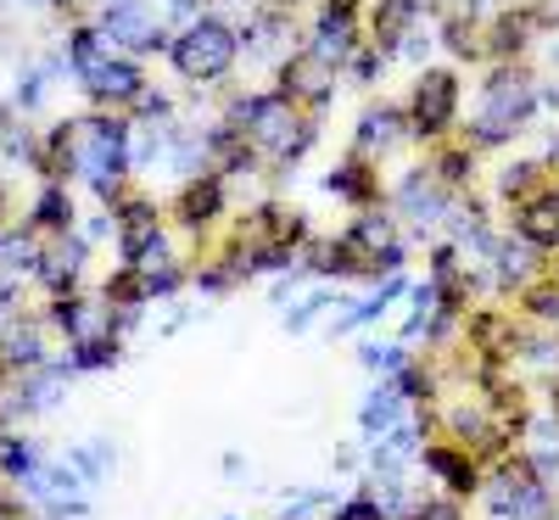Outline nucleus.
Here are the masks:
<instances>
[{
	"label": "nucleus",
	"mask_w": 559,
	"mask_h": 520,
	"mask_svg": "<svg viewBox=\"0 0 559 520\" xmlns=\"http://www.w3.org/2000/svg\"><path fill=\"white\" fill-rule=\"evenodd\" d=\"M51 179L84 174L90 191L102 202H118L123 179L134 168V129L123 118H84V123H57L51 129V157H45Z\"/></svg>",
	"instance_id": "1"
},
{
	"label": "nucleus",
	"mask_w": 559,
	"mask_h": 520,
	"mask_svg": "<svg viewBox=\"0 0 559 520\" xmlns=\"http://www.w3.org/2000/svg\"><path fill=\"white\" fill-rule=\"evenodd\" d=\"M224 123H236V134L247 140V152L258 157V168H274V174H286L292 163H302V152L313 146V134H319V118L302 113L292 96H280V90L236 96Z\"/></svg>",
	"instance_id": "2"
},
{
	"label": "nucleus",
	"mask_w": 559,
	"mask_h": 520,
	"mask_svg": "<svg viewBox=\"0 0 559 520\" xmlns=\"http://www.w3.org/2000/svg\"><path fill=\"white\" fill-rule=\"evenodd\" d=\"M537 79L521 62H492V73L476 90V118L464 129V146L471 152H498L515 134H526V123L537 118Z\"/></svg>",
	"instance_id": "3"
},
{
	"label": "nucleus",
	"mask_w": 559,
	"mask_h": 520,
	"mask_svg": "<svg viewBox=\"0 0 559 520\" xmlns=\"http://www.w3.org/2000/svg\"><path fill=\"white\" fill-rule=\"evenodd\" d=\"M168 62H174V73L185 84H218V79L236 73V62H241V28L213 17V12H202V17H191L174 34Z\"/></svg>",
	"instance_id": "4"
},
{
	"label": "nucleus",
	"mask_w": 559,
	"mask_h": 520,
	"mask_svg": "<svg viewBox=\"0 0 559 520\" xmlns=\"http://www.w3.org/2000/svg\"><path fill=\"white\" fill-rule=\"evenodd\" d=\"M481 504L492 520H548L554 487L532 470V459H503L492 476H481Z\"/></svg>",
	"instance_id": "5"
},
{
	"label": "nucleus",
	"mask_w": 559,
	"mask_h": 520,
	"mask_svg": "<svg viewBox=\"0 0 559 520\" xmlns=\"http://www.w3.org/2000/svg\"><path fill=\"white\" fill-rule=\"evenodd\" d=\"M459 102H464V90H459V73L453 68H426L414 79L408 90V134L414 140H426V146H442L448 129L459 123Z\"/></svg>",
	"instance_id": "6"
},
{
	"label": "nucleus",
	"mask_w": 559,
	"mask_h": 520,
	"mask_svg": "<svg viewBox=\"0 0 559 520\" xmlns=\"http://www.w3.org/2000/svg\"><path fill=\"white\" fill-rule=\"evenodd\" d=\"M96 28H102V39L112 45V51H123V57H152V51H168V45H174V34L146 12V0H107Z\"/></svg>",
	"instance_id": "7"
},
{
	"label": "nucleus",
	"mask_w": 559,
	"mask_h": 520,
	"mask_svg": "<svg viewBox=\"0 0 559 520\" xmlns=\"http://www.w3.org/2000/svg\"><path fill=\"white\" fill-rule=\"evenodd\" d=\"M364 17H358V0H319L313 28H308V51L324 57L331 68H347L353 51H364Z\"/></svg>",
	"instance_id": "8"
},
{
	"label": "nucleus",
	"mask_w": 559,
	"mask_h": 520,
	"mask_svg": "<svg viewBox=\"0 0 559 520\" xmlns=\"http://www.w3.org/2000/svg\"><path fill=\"white\" fill-rule=\"evenodd\" d=\"M392 208H397V218H414L419 229H437V224H448V213L459 208V191H453V185H442V174H437L431 163H419V168H408V174L397 179Z\"/></svg>",
	"instance_id": "9"
},
{
	"label": "nucleus",
	"mask_w": 559,
	"mask_h": 520,
	"mask_svg": "<svg viewBox=\"0 0 559 520\" xmlns=\"http://www.w3.org/2000/svg\"><path fill=\"white\" fill-rule=\"evenodd\" d=\"M336 79H342V68H331L324 57H313L308 45L302 51H292L286 62H280V96H292L302 113H324L331 107V96H336Z\"/></svg>",
	"instance_id": "10"
},
{
	"label": "nucleus",
	"mask_w": 559,
	"mask_h": 520,
	"mask_svg": "<svg viewBox=\"0 0 559 520\" xmlns=\"http://www.w3.org/2000/svg\"><path fill=\"white\" fill-rule=\"evenodd\" d=\"M73 79L84 84V96L102 102V107H134L140 96H146V73H140V62L123 57V51H107L102 62H90Z\"/></svg>",
	"instance_id": "11"
},
{
	"label": "nucleus",
	"mask_w": 559,
	"mask_h": 520,
	"mask_svg": "<svg viewBox=\"0 0 559 520\" xmlns=\"http://www.w3.org/2000/svg\"><path fill=\"white\" fill-rule=\"evenodd\" d=\"M403 140H414L403 107H369V113L358 118V129H353V157H364V163L381 168V157H392Z\"/></svg>",
	"instance_id": "12"
},
{
	"label": "nucleus",
	"mask_w": 559,
	"mask_h": 520,
	"mask_svg": "<svg viewBox=\"0 0 559 520\" xmlns=\"http://www.w3.org/2000/svg\"><path fill=\"white\" fill-rule=\"evenodd\" d=\"M515 235L526 247H537L543 258L559 252V185H543L526 202H515Z\"/></svg>",
	"instance_id": "13"
},
{
	"label": "nucleus",
	"mask_w": 559,
	"mask_h": 520,
	"mask_svg": "<svg viewBox=\"0 0 559 520\" xmlns=\"http://www.w3.org/2000/svg\"><path fill=\"white\" fill-rule=\"evenodd\" d=\"M51 324L62 330V336L79 347V342H102V336H118V319L112 308L102 303H84V297H57L51 303Z\"/></svg>",
	"instance_id": "14"
},
{
	"label": "nucleus",
	"mask_w": 559,
	"mask_h": 520,
	"mask_svg": "<svg viewBox=\"0 0 559 520\" xmlns=\"http://www.w3.org/2000/svg\"><path fill=\"white\" fill-rule=\"evenodd\" d=\"M224 174H197V179H185V191H179V208H174V218L185 224V229H207L213 218H224Z\"/></svg>",
	"instance_id": "15"
},
{
	"label": "nucleus",
	"mask_w": 559,
	"mask_h": 520,
	"mask_svg": "<svg viewBox=\"0 0 559 520\" xmlns=\"http://www.w3.org/2000/svg\"><path fill=\"white\" fill-rule=\"evenodd\" d=\"M419 459H426V470L448 487V498H471V493H481V470H476V459L464 453L459 442H448V448H426Z\"/></svg>",
	"instance_id": "16"
},
{
	"label": "nucleus",
	"mask_w": 559,
	"mask_h": 520,
	"mask_svg": "<svg viewBox=\"0 0 559 520\" xmlns=\"http://www.w3.org/2000/svg\"><path fill=\"white\" fill-rule=\"evenodd\" d=\"M487 263H492V280H498V286H532L537 269H543V252L526 247L521 235H498L492 252H487Z\"/></svg>",
	"instance_id": "17"
},
{
	"label": "nucleus",
	"mask_w": 559,
	"mask_h": 520,
	"mask_svg": "<svg viewBox=\"0 0 559 520\" xmlns=\"http://www.w3.org/2000/svg\"><path fill=\"white\" fill-rule=\"evenodd\" d=\"M324 191H331V197H342V202H353V208H369V202L381 197L376 163H364V157H347V163H336L331 174H324Z\"/></svg>",
	"instance_id": "18"
},
{
	"label": "nucleus",
	"mask_w": 559,
	"mask_h": 520,
	"mask_svg": "<svg viewBox=\"0 0 559 520\" xmlns=\"http://www.w3.org/2000/svg\"><path fill=\"white\" fill-rule=\"evenodd\" d=\"M403 392H397V381H381L376 392L364 398V409H358V425H364V437H386L392 425L403 419Z\"/></svg>",
	"instance_id": "19"
},
{
	"label": "nucleus",
	"mask_w": 559,
	"mask_h": 520,
	"mask_svg": "<svg viewBox=\"0 0 559 520\" xmlns=\"http://www.w3.org/2000/svg\"><path fill=\"white\" fill-rule=\"evenodd\" d=\"M0 364L7 369H45V336H39V324H12L7 336H0Z\"/></svg>",
	"instance_id": "20"
},
{
	"label": "nucleus",
	"mask_w": 559,
	"mask_h": 520,
	"mask_svg": "<svg viewBox=\"0 0 559 520\" xmlns=\"http://www.w3.org/2000/svg\"><path fill=\"white\" fill-rule=\"evenodd\" d=\"M79 269H84V241L73 235V241H62V252H45L34 274H39L57 297H68V292H73V280H79Z\"/></svg>",
	"instance_id": "21"
},
{
	"label": "nucleus",
	"mask_w": 559,
	"mask_h": 520,
	"mask_svg": "<svg viewBox=\"0 0 559 520\" xmlns=\"http://www.w3.org/2000/svg\"><path fill=\"white\" fill-rule=\"evenodd\" d=\"M39 241H34V229H0V274H34L39 269Z\"/></svg>",
	"instance_id": "22"
},
{
	"label": "nucleus",
	"mask_w": 559,
	"mask_h": 520,
	"mask_svg": "<svg viewBox=\"0 0 559 520\" xmlns=\"http://www.w3.org/2000/svg\"><path fill=\"white\" fill-rule=\"evenodd\" d=\"M34 229H51V235H68V229H73V197H68L62 179H51V185L39 191V202H34Z\"/></svg>",
	"instance_id": "23"
},
{
	"label": "nucleus",
	"mask_w": 559,
	"mask_h": 520,
	"mask_svg": "<svg viewBox=\"0 0 559 520\" xmlns=\"http://www.w3.org/2000/svg\"><path fill=\"white\" fill-rule=\"evenodd\" d=\"M39 442L34 437H0V476H12V482H28V476H39Z\"/></svg>",
	"instance_id": "24"
},
{
	"label": "nucleus",
	"mask_w": 559,
	"mask_h": 520,
	"mask_svg": "<svg viewBox=\"0 0 559 520\" xmlns=\"http://www.w3.org/2000/svg\"><path fill=\"white\" fill-rule=\"evenodd\" d=\"M543 174H548L543 163H509V168L498 174V197H503V202H526L532 191H543V185H548Z\"/></svg>",
	"instance_id": "25"
},
{
	"label": "nucleus",
	"mask_w": 559,
	"mask_h": 520,
	"mask_svg": "<svg viewBox=\"0 0 559 520\" xmlns=\"http://www.w3.org/2000/svg\"><path fill=\"white\" fill-rule=\"evenodd\" d=\"M118 364V336H102V342H79L68 353V369H112Z\"/></svg>",
	"instance_id": "26"
},
{
	"label": "nucleus",
	"mask_w": 559,
	"mask_h": 520,
	"mask_svg": "<svg viewBox=\"0 0 559 520\" xmlns=\"http://www.w3.org/2000/svg\"><path fill=\"white\" fill-rule=\"evenodd\" d=\"M526 314L548 330H559V286H526Z\"/></svg>",
	"instance_id": "27"
},
{
	"label": "nucleus",
	"mask_w": 559,
	"mask_h": 520,
	"mask_svg": "<svg viewBox=\"0 0 559 520\" xmlns=\"http://www.w3.org/2000/svg\"><path fill=\"white\" fill-rule=\"evenodd\" d=\"M331 520H392V515L381 509V498H376V493H353L347 504H336V509H331Z\"/></svg>",
	"instance_id": "28"
},
{
	"label": "nucleus",
	"mask_w": 559,
	"mask_h": 520,
	"mask_svg": "<svg viewBox=\"0 0 559 520\" xmlns=\"http://www.w3.org/2000/svg\"><path fill=\"white\" fill-rule=\"evenodd\" d=\"M358 364H364V369H376V375H397V369L408 364V353H403V347H381V342H369V347L358 353Z\"/></svg>",
	"instance_id": "29"
},
{
	"label": "nucleus",
	"mask_w": 559,
	"mask_h": 520,
	"mask_svg": "<svg viewBox=\"0 0 559 520\" xmlns=\"http://www.w3.org/2000/svg\"><path fill=\"white\" fill-rule=\"evenodd\" d=\"M408 520H464V504L459 498H426V504H414Z\"/></svg>",
	"instance_id": "30"
},
{
	"label": "nucleus",
	"mask_w": 559,
	"mask_h": 520,
	"mask_svg": "<svg viewBox=\"0 0 559 520\" xmlns=\"http://www.w3.org/2000/svg\"><path fill=\"white\" fill-rule=\"evenodd\" d=\"M73 470H84V476H107L112 453H107V448H79V453H73Z\"/></svg>",
	"instance_id": "31"
},
{
	"label": "nucleus",
	"mask_w": 559,
	"mask_h": 520,
	"mask_svg": "<svg viewBox=\"0 0 559 520\" xmlns=\"http://www.w3.org/2000/svg\"><path fill=\"white\" fill-rule=\"evenodd\" d=\"M324 308H331V292H313V297H308V303H302V308H297V314L286 319V324H292V330H308V324H313V319H319Z\"/></svg>",
	"instance_id": "32"
},
{
	"label": "nucleus",
	"mask_w": 559,
	"mask_h": 520,
	"mask_svg": "<svg viewBox=\"0 0 559 520\" xmlns=\"http://www.w3.org/2000/svg\"><path fill=\"white\" fill-rule=\"evenodd\" d=\"M324 504V493H302V498H286V504H280V515H286V520H302V515H313Z\"/></svg>",
	"instance_id": "33"
},
{
	"label": "nucleus",
	"mask_w": 559,
	"mask_h": 520,
	"mask_svg": "<svg viewBox=\"0 0 559 520\" xmlns=\"http://www.w3.org/2000/svg\"><path fill=\"white\" fill-rule=\"evenodd\" d=\"M39 84H45L39 73H23V79H17V107H23V113H28V107H39V96H45Z\"/></svg>",
	"instance_id": "34"
},
{
	"label": "nucleus",
	"mask_w": 559,
	"mask_h": 520,
	"mask_svg": "<svg viewBox=\"0 0 559 520\" xmlns=\"http://www.w3.org/2000/svg\"><path fill=\"white\" fill-rule=\"evenodd\" d=\"M7 319H12V280L0 274V324H7Z\"/></svg>",
	"instance_id": "35"
},
{
	"label": "nucleus",
	"mask_w": 559,
	"mask_h": 520,
	"mask_svg": "<svg viewBox=\"0 0 559 520\" xmlns=\"http://www.w3.org/2000/svg\"><path fill=\"white\" fill-rule=\"evenodd\" d=\"M174 12H191V17H202V7H213V0H168Z\"/></svg>",
	"instance_id": "36"
},
{
	"label": "nucleus",
	"mask_w": 559,
	"mask_h": 520,
	"mask_svg": "<svg viewBox=\"0 0 559 520\" xmlns=\"http://www.w3.org/2000/svg\"><path fill=\"white\" fill-rule=\"evenodd\" d=\"M23 7H57V0H23Z\"/></svg>",
	"instance_id": "37"
}]
</instances>
